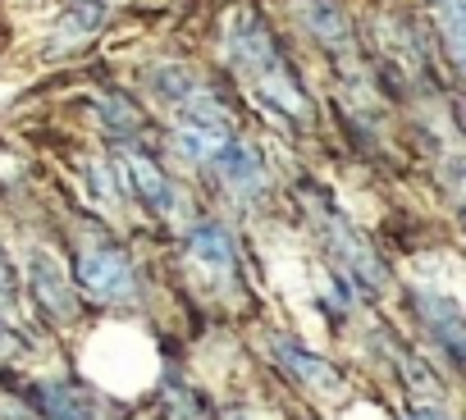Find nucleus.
Returning <instances> with one entry per match:
<instances>
[{
	"instance_id": "9b49d317",
	"label": "nucleus",
	"mask_w": 466,
	"mask_h": 420,
	"mask_svg": "<svg viewBox=\"0 0 466 420\" xmlns=\"http://www.w3.org/2000/svg\"><path fill=\"white\" fill-rule=\"evenodd\" d=\"M33 397H37V406H42L46 420H92V415L83 411V402L74 397V388H65V384H46V388H37Z\"/></svg>"
},
{
	"instance_id": "6e6552de",
	"label": "nucleus",
	"mask_w": 466,
	"mask_h": 420,
	"mask_svg": "<svg viewBox=\"0 0 466 420\" xmlns=\"http://www.w3.org/2000/svg\"><path fill=\"white\" fill-rule=\"evenodd\" d=\"M215 169L224 174V183L238 192V196H261V192H266V165H261L257 146H248V142H238V137L219 151Z\"/></svg>"
},
{
	"instance_id": "9d476101",
	"label": "nucleus",
	"mask_w": 466,
	"mask_h": 420,
	"mask_svg": "<svg viewBox=\"0 0 466 420\" xmlns=\"http://www.w3.org/2000/svg\"><path fill=\"white\" fill-rule=\"evenodd\" d=\"M420 302V315H425V325H430V334L448 347V356L452 361H461V343H466V334H461V311H457V302L452 297H416Z\"/></svg>"
},
{
	"instance_id": "f8f14e48",
	"label": "nucleus",
	"mask_w": 466,
	"mask_h": 420,
	"mask_svg": "<svg viewBox=\"0 0 466 420\" xmlns=\"http://www.w3.org/2000/svg\"><path fill=\"white\" fill-rule=\"evenodd\" d=\"M434 5V24L448 42V55L461 60V0H430Z\"/></svg>"
},
{
	"instance_id": "dca6fc26",
	"label": "nucleus",
	"mask_w": 466,
	"mask_h": 420,
	"mask_svg": "<svg viewBox=\"0 0 466 420\" xmlns=\"http://www.w3.org/2000/svg\"><path fill=\"white\" fill-rule=\"evenodd\" d=\"M411 420H443V415H411Z\"/></svg>"
},
{
	"instance_id": "1a4fd4ad",
	"label": "nucleus",
	"mask_w": 466,
	"mask_h": 420,
	"mask_svg": "<svg viewBox=\"0 0 466 420\" xmlns=\"http://www.w3.org/2000/svg\"><path fill=\"white\" fill-rule=\"evenodd\" d=\"M275 356H279V365L289 370V375H298V384H311V388H325V393H339V384H343V375L325 361V356H316V352H307V347H298V343H275Z\"/></svg>"
},
{
	"instance_id": "2eb2a0df",
	"label": "nucleus",
	"mask_w": 466,
	"mask_h": 420,
	"mask_svg": "<svg viewBox=\"0 0 466 420\" xmlns=\"http://www.w3.org/2000/svg\"><path fill=\"white\" fill-rule=\"evenodd\" d=\"M0 288H10V265H5V252H0Z\"/></svg>"
},
{
	"instance_id": "7ed1b4c3",
	"label": "nucleus",
	"mask_w": 466,
	"mask_h": 420,
	"mask_svg": "<svg viewBox=\"0 0 466 420\" xmlns=\"http://www.w3.org/2000/svg\"><path fill=\"white\" fill-rule=\"evenodd\" d=\"M178 146H183V155H192L197 165H215L219 160V151L233 142V119H228V110L197 83L192 92H183L178 101Z\"/></svg>"
},
{
	"instance_id": "39448f33",
	"label": "nucleus",
	"mask_w": 466,
	"mask_h": 420,
	"mask_svg": "<svg viewBox=\"0 0 466 420\" xmlns=\"http://www.w3.org/2000/svg\"><path fill=\"white\" fill-rule=\"evenodd\" d=\"M28 284H33L37 306L51 320H74L78 315V297H74V288L65 279V265L46 247H33V256H28Z\"/></svg>"
},
{
	"instance_id": "20e7f679",
	"label": "nucleus",
	"mask_w": 466,
	"mask_h": 420,
	"mask_svg": "<svg viewBox=\"0 0 466 420\" xmlns=\"http://www.w3.org/2000/svg\"><path fill=\"white\" fill-rule=\"evenodd\" d=\"M78 284L96 297V302H128L137 293V275H133V261L124 247L96 238V243H83L78 247V265H74Z\"/></svg>"
},
{
	"instance_id": "4468645a",
	"label": "nucleus",
	"mask_w": 466,
	"mask_h": 420,
	"mask_svg": "<svg viewBox=\"0 0 466 420\" xmlns=\"http://www.w3.org/2000/svg\"><path fill=\"white\" fill-rule=\"evenodd\" d=\"M307 24H311L316 33H325L329 42L348 37V24H343V19H339V15H334L329 5H311V10H307Z\"/></svg>"
},
{
	"instance_id": "f03ea898",
	"label": "nucleus",
	"mask_w": 466,
	"mask_h": 420,
	"mask_svg": "<svg viewBox=\"0 0 466 420\" xmlns=\"http://www.w3.org/2000/svg\"><path fill=\"white\" fill-rule=\"evenodd\" d=\"M307 210H311V220H316V234H320V243L329 247V256L352 275V279H361L366 288H380L384 284V261L375 256V247L366 243V234L343 215V210H334L325 196H307Z\"/></svg>"
},
{
	"instance_id": "0eeeda50",
	"label": "nucleus",
	"mask_w": 466,
	"mask_h": 420,
	"mask_svg": "<svg viewBox=\"0 0 466 420\" xmlns=\"http://www.w3.org/2000/svg\"><path fill=\"white\" fill-rule=\"evenodd\" d=\"M119 174H124V183L137 192V201H147V205H156V210H174L178 196H174L165 169H160L151 155H142V151H124V155H119Z\"/></svg>"
},
{
	"instance_id": "f257e3e1",
	"label": "nucleus",
	"mask_w": 466,
	"mask_h": 420,
	"mask_svg": "<svg viewBox=\"0 0 466 420\" xmlns=\"http://www.w3.org/2000/svg\"><path fill=\"white\" fill-rule=\"evenodd\" d=\"M228 55H233V69L243 74V83H248L270 110H279L284 119H307V115H311V96L302 92L293 65L279 55L275 33H270L252 10L238 15V24H233Z\"/></svg>"
},
{
	"instance_id": "423d86ee",
	"label": "nucleus",
	"mask_w": 466,
	"mask_h": 420,
	"mask_svg": "<svg viewBox=\"0 0 466 420\" xmlns=\"http://www.w3.org/2000/svg\"><path fill=\"white\" fill-rule=\"evenodd\" d=\"M183 256H187L206 279H215V284L233 275V247H228V238H224L219 225H192L187 238H183Z\"/></svg>"
},
{
	"instance_id": "ddd939ff",
	"label": "nucleus",
	"mask_w": 466,
	"mask_h": 420,
	"mask_svg": "<svg viewBox=\"0 0 466 420\" xmlns=\"http://www.w3.org/2000/svg\"><path fill=\"white\" fill-rule=\"evenodd\" d=\"M169 415L174 420H206V406L197 402V393H187L183 384L169 388Z\"/></svg>"
}]
</instances>
